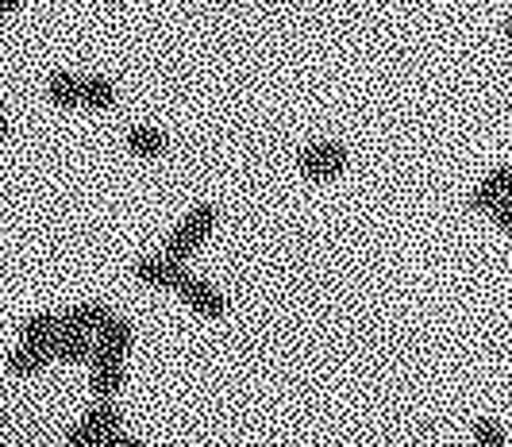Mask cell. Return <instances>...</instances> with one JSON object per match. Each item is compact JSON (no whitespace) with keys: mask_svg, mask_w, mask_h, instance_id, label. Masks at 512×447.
<instances>
[{"mask_svg":"<svg viewBox=\"0 0 512 447\" xmlns=\"http://www.w3.org/2000/svg\"><path fill=\"white\" fill-rule=\"evenodd\" d=\"M131 343H135V324L124 320V316H112L101 332H97V347L108 351V355H116V359H128Z\"/></svg>","mask_w":512,"mask_h":447,"instance_id":"30bf717a","label":"cell"},{"mask_svg":"<svg viewBox=\"0 0 512 447\" xmlns=\"http://www.w3.org/2000/svg\"><path fill=\"white\" fill-rule=\"evenodd\" d=\"M135 278L154 286V290L178 293L181 286H185V278H189V270H185V263L170 259V255L162 251V255H151V259H139V263H135Z\"/></svg>","mask_w":512,"mask_h":447,"instance_id":"277c9868","label":"cell"},{"mask_svg":"<svg viewBox=\"0 0 512 447\" xmlns=\"http://www.w3.org/2000/svg\"><path fill=\"white\" fill-rule=\"evenodd\" d=\"M85 428H93L97 436H112V432H124V413L112 405V401H97L85 417H81Z\"/></svg>","mask_w":512,"mask_h":447,"instance_id":"5bb4252c","label":"cell"},{"mask_svg":"<svg viewBox=\"0 0 512 447\" xmlns=\"http://www.w3.org/2000/svg\"><path fill=\"white\" fill-rule=\"evenodd\" d=\"M101 447H143L135 436H128V432H112V436H104Z\"/></svg>","mask_w":512,"mask_h":447,"instance_id":"d6986e66","label":"cell"},{"mask_svg":"<svg viewBox=\"0 0 512 447\" xmlns=\"http://www.w3.org/2000/svg\"><path fill=\"white\" fill-rule=\"evenodd\" d=\"M54 363H66V367H77V363H93V355H97V336H89V332H62L51 347Z\"/></svg>","mask_w":512,"mask_h":447,"instance_id":"52a82bcc","label":"cell"},{"mask_svg":"<svg viewBox=\"0 0 512 447\" xmlns=\"http://www.w3.org/2000/svg\"><path fill=\"white\" fill-rule=\"evenodd\" d=\"M474 440H478V447H509L505 432H501V424L489 421V417H482V421L474 424Z\"/></svg>","mask_w":512,"mask_h":447,"instance_id":"2e32d148","label":"cell"},{"mask_svg":"<svg viewBox=\"0 0 512 447\" xmlns=\"http://www.w3.org/2000/svg\"><path fill=\"white\" fill-rule=\"evenodd\" d=\"M101 440H104V436H97L93 428H85L81 421L66 428V444H70V447H101Z\"/></svg>","mask_w":512,"mask_h":447,"instance_id":"e0dca14e","label":"cell"},{"mask_svg":"<svg viewBox=\"0 0 512 447\" xmlns=\"http://www.w3.org/2000/svg\"><path fill=\"white\" fill-rule=\"evenodd\" d=\"M212 228H216V209H212V205H197V209L189 212L178 228L170 232V239H166V247H162V251H166L170 259L185 263V259H189V255H193V251L212 236Z\"/></svg>","mask_w":512,"mask_h":447,"instance_id":"6da1fadb","label":"cell"},{"mask_svg":"<svg viewBox=\"0 0 512 447\" xmlns=\"http://www.w3.org/2000/svg\"><path fill=\"white\" fill-rule=\"evenodd\" d=\"M0 116H4V97H0Z\"/></svg>","mask_w":512,"mask_h":447,"instance_id":"603a6c76","label":"cell"},{"mask_svg":"<svg viewBox=\"0 0 512 447\" xmlns=\"http://www.w3.org/2000/svg\"><path fill=\"white\" fill-rule=\"evenodd\" d=\"M27 0H0V12H20Z\"/></svg>","mask_w":512,"mask_h":447,"instance_id":"ffe728a7","label":"cell"},{"mask_svg":"<svg viewBox=\"0 0 512 447\" xmlns=\"http://www.w3.org/2000/svg\"><path fill=\"white\" fill-rule=\"evenodd\" d=\"M297 166L308 182H332L347 170V147L343 143H312L297 155Z\"/></svg>","mask_w":512,"mask_h":447,"instance_id":"7a4b0ae2","label":"cell"},{"mask_svg":"<svg viewBox=\"0 0 512 447\" xmlns=\"http://www.w3.org/2000/svg\"><path fill=\"white\" fill-rule=\"evenodd\" d=\"M4 139H8V120L0 116V143H4Z\"/></svg>","mask_w":512,"mask_h":447,"instance_id":"44dd1931","label":"cell"},{"mask_svg":"<svg viewBox=\"0 0 512 447\" xmlns=\"http://www.w3.org/2000/svg\"><path fill=\"white\" fill-rule=\"evenodd\" d=\"M81 101L85 108H112L116 105V81L104 74H89L81 81Z\"/></svg>","mask_w":512,"mask_h":447,"instance_id":"9a60e30c","label":"cell"},{"mask_svg":"<svg viewBox=\"0 0 512 447\" xmlns=\"http://www.w3.org/2000/svg\"><path fill=\"white\" fill-rule=\"evenodd\" d=\"M128 151L135 158H162L170 151V139H166V132L143 124V128H131L128 132Z\"/></svg>","mask_w":512,"mask_h":447,"instance_id":"4fadbf2b","label":"cell"},{"mask_svg":"<svg viewBox=\"0 0 512 447\" xmlns=\"http://www.w3.org/2000/svg\"><path fill=\"white\" fill-rule=\"evenodd\" d=\"M124 374H128V359H116L97 347L93 363H89V386H93V397L97 401H112V397L124 390Z\"/></svg>","mask_w":512,"mask_h":447,"instance_id":"3957f363","label":"cell"},{"mask_svg":"<svg viewBox=\"0 0 512 447\" xmlns=\"http://www.w3.org/2000/svg\"><path fill=\"white\" fill-rule=\"evenodd\" d=\"M178 297L193 309V313L208 316V320H220V316H228V297L216 290L212 282L205 278H197V274H189L185 278V286L178 290Z\"/></svg>","mask_w":512,"mask_h":447,"instance_id":"5b68a950","label":"cell"},{"mask_svg":"<svg viewBox=\"0 0 512 447\" xmlns=\"http://www.w3.org/2000/svg\"><path fill=\"white\" fill-rule=\"evenodd\" d=\"M58 336H62V313H35V316H27L24 328H20V343L47 347V351L54 347Z\"/></svg>","mask_w":512,"mask_h":447,"instance_id":"9c48e42d","label":"cell"},{"mask_svg":"<svg viewBox=\"0 0 512 447\" xmlns=\"http://www.w3.org/2000/svg\"><path fill=\"white\" fill-rule=\"evenodd\" d=\"M505 35H509V39H512V16H509V20H505Z\"/></svg>","mask_w":512,"mask_h":447,"instance_id":"7402d4cb","label":"cell"},{"mask_svg":"<svg viewBox=\"0 0 512 447\" xmlns=\"http://www.w3.org/2000/svg\"><path fill=\"white\" fill-rule=\"evenodd\" d=\"M112 316L116 313H112L108 305L85 301V305H74V309H66V313H62V332H89V336H97Z\"/></svg>","mask_w":512,"mask_h":447,"instance_id":"ba28073f","label":"cell"},{"mask_svg":"<svg viewBox=\"0 0 512 447\" xmlns=\"http://www.w3.org/2000/svg\"><path fill=\"white\" fill-rule=\"evenodd\" d=\"M81 81L77 74H66V70H54L51 78H47V97H51V105L58 108H81Z\"/></svg>","mask_w":512,"mask_h":447,"instance_id":"7c38bea8","label":"cell"},{"mask_svg":"<svg viewBox=\"0 0 512 447\" xmlns=\"http://www.w3.org/2000/svg\"><path fill=\"white\" fill-rule=\"evenodd\" d=\"M505 197H512V166H497L489 178H482V185L470 193V209L493 212Z\"/></svg>","mask_w":512,"mask_h":447,"instance_id":"8992f818","label":"cell"},{"mask_svg":"<svg viewBox=\"0 0 512 447\" xmlns=\"http://www.w3.org/2000/svg\"><path fill=\"white\" fill-rule=\"evenodd\" d=\"M493 224H497L501 232H512V197H505V201L493 209Z\"/></svg>","mask_w":512,"mask_h":447,"instance_id":"ac0fdd59","label":"cell"},{"mask_svg":"<svg viewBox=\"0 0 512 447\" xmlns=\"http://www.w3.org/2000/svg\"><path fill=\"white\" fill-rule=\"evenodd\" d=\"M54 363V355L47 347H31V343H20L16 351H12V359H8V370L16 374V378H35V374H43V370Z\"/></svg>","mask_w":512,"mask_h":447,"instance_id":"8fae6325","label":"cell"}]
</instances>
